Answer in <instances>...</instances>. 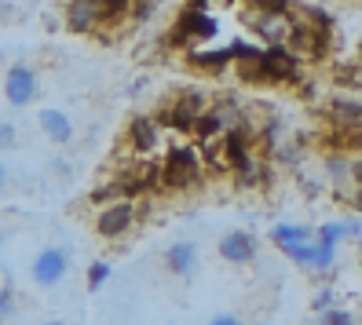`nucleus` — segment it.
<instances>
[{"label":"nucleus","instance_id":"obj_9","mask_svg":"<svg viewBox=\"0 0 362 325\" xmlns=\"http://www.w3.org/2000/svg\"><path fill=\"white\" fill-rule=\"evenodd\" d=\"M326 121H329L333 132H355V128H362V102H355V99H329Z\"/></svg>","mask_w":362,"mask_h":325},{"label":"nucleus","instance_id":"obj_24","mask_svg":"<svg viewBox=\"0 0 362 325\" xmlns=\"http://www.w3.org/2000/svg\"><path fill=\"white\" fill-rule=\"evenodd\" d=\"M11 311H15V296H11V289H0V321L11 318Z\"/></svg>","mask_w":362,"mask_h":325},{"label":"nucleus","instance_id":"obj_21","mask_svg":"<svg viewBox=\"0 0 362 325\" xmlns=\"http://www.w3.org/2000/svg\"><path fill=\"white\" fill-rule=\"evenodd\" d=\"M318 325H355V314H351V311H337V307H329Z\"/></svg>","mask_w":362,"mask_h":325},{"label":"nucleus","instance_id":"obj_20","mask_svg":"<svg viewBox=\"0 0 362 325\" xmlns=\"http://www.w3.org/2000/svg\"><path fill=\"white\" fill-rule=\"evenodd\" d=\"M238 81H245V84H264L260 59H245V62H238Z\"/></svg>","mask_w":362,"mask_h":325},{"label":"nucleus","instance_id":"obj_15","mask_svg":"<svg viewBox=\"0 0 362 325\" xmlns=\"http://www.w3.org/2000/svg\"><path fill=\"white\" fill-rule=\"evenodd\" d=\"M62 18H66V30L88 33V30H95V4L92 0H74V4H66Z\"/></svg>","mask_w":362,"mask_h":325},{"label":"nucleus","instance_id":"obj_29","mask_svg":"<svg viewBox=\"0 0 362 325\" xmlns=\"http://www.w3.org/2000/svg\"><path fill=\"white\" fill-rule=\"evenodd\" d=\"M11 15V8H4V4H0V18H8Z\"/></svg>","mask_w":362,"mask_h":325},{"label":"nucleus","instance_id":"obj_11","mask_svg":"<svg viewBox=\"0 0 362 325\" xmlns=\"http://www.w3.org/2000/svg\"><path fill=\"white\" fill-rule=\"evenodd\" d=\"M267 237H271V242L279 245L282 252H293V249L311 245V242H315V230H311V227H300V223H279Z\"/></svg>","mask_w":362,"mask_h":325},{"label":"nucleus","instance_id":"obj_22","mask_svg":"<svg viewBox=\"0 0 362 325\" xmlns=\"http://www.w3.org/2000/svg\"><path fill=\"white\" fill-rule=\"evenodd\" d=\"M106 278H110V264H92L88 267V289H99Z\"/></svg>","mask_w":362,"mask_h":325},{"label":"nucleus","instance_id":"obj_1","mask_svg":"<svg viewBox=\"0 0 362 325\" xmlns=\"http://www.w3.org/2000/svg\"><path fill=\"white\" fill-rule=\"evenodd\" d=\"M202 176H205L202 154H198L194 146H187V143L173 146V150L165 154V161H161V183L173 187V190H190V187H198Z\"/></svg>","mask_w":362,"mask_h":325},{"label":"nucleus","instance_id":"obj_8","mask_svg":"<svg viewBox=\"0 0 362 325\" xmlns=\"http://www.w3.org/2000/svg\"><path fill=\"white\" fill-rule=\"evenodd\" d=\"M257 237H252L249 230H230L220 237V256L227 259V264H252L257 259Z\"/></svg>","mask_w":362,"mask_h":325},{"label":"nucleus","instance_id":"obj_3","mask_svg":"<svg viewBox=\"0 0 362 325\" xmlns=\"http://www.w3.org/2000/svg\"><path fill=\"white\" fill-rule=\"evenodd\" d=\"M260 70H264V84H296L300 81V59H296L286 45H271L260 52Z\"/></svg>","mask_w":362,"mask_h":325},{"label":"nucleus","instance_id":"obj_4","mask_svg":"<svg viewBox=\"0 0 362 325\" xmlns=\"http://www.w3.org/2000/svg\"><path fill=\"white\" fill-rule=\"evenodd\" d=\"M220 33V23L212 15H198V11H180V18L173 23V33H168V45L187 48L190 40H209Z\"/></svg>","mask_w":362,"mask_h":325},{"label":"nucleus","instance_id":"obj_25","mask_svg":"<svg viewBox=\"0 0 362 325\" xmlns=\"http://www.w3.org/2000/svg\"><path fill=\"white\" fill-rule=\"evenodd\" d=\"M129 15L136 18V23H143V18H151V15H154V4H146V0H143V4H136Z\"/></svg>","mask_w":362,"mask_h":325},{"label":"nucleus","instance_id":"obj_7","mask_svg":"<svg viewBox=\"0 0 362 325\" xmlns=\"http://www.w3.org/2000/svg\"><path fill=\"white\" fill-rule=\"evenodd\" d=\"M136 223V205L132 201H114V205H106L99 212V220H95V230L103 237H121V234H129V227Z\"/></svg>","mask_w":362,"mask_h":325},{"label":"nucleus","instance_id":"obj_6","mask_svg":"<svg viewBox=\"0 0 362 325\" xmlns=\"http://www.w3.org/2000/svg\"><path fill=\"white\" fill-rule=\"evenodd\" d=\"M4 95L11 106H30L37 95V73L26 66V62H15L4 77Z\"/></svg>","mask_w":362,"mask_h":325},{"label":"nucleus","instance_id":"obj_19","mask_svg":"<svg viewBox=\"0 0 362 325\" xmlns=\"http://www.w3.org/2000/svg\"><path fill=\"white\" fill-rule=\"evenodd\" d=\"M340 237H344V227H340V223H326V227H318V230H315V245H322V249H337Z\"/></svg>","mask_w":362,"mask_h":325},{"label":"nucleus","instance_id":"obj_26","mask_svg":"<svg viewBox=\"0 0 362 325\" xmlns=\"http://www.w3.org/2000/svg\"><path fill=\"white\" fill-rule=\"evenodd\" d=\"M348 179L355 183V190H362V161H351V168H348Z\"/></svg>","mask_w":362,"mask_h":325},{"label":"nucleus","instance_id":"obj_17","mask_svg":"<svg viewBox=\"0 0 362 325\" xmlns=\"http://www.w3.org/2000/svg\"><path fill=\"white\" fill-rule=\"evenodd\" d=\"M132 11L129 0H106V4H95V30H114L117 23H124Z\"/></svg>","mask_w":362,"mask_h":325},{"label":"nucleus","instance_id":"obj_31","mask_svg":"<svg viewBox=\"0 0 362 325\" xmlns=\"http://www.w3.org/2000/svg\"><path fill=\"white\" fill-rule=\"evenodd\" d=\"M0 242H4V227H0Z\"/></svg>","mask_w":362,"mask_h":325},{"label":"nucleus","instance_id":"obj_27","mask_svg":"<svg viewBox=\"0 0 362 325\" xmlns=\"http://www.w3.org/2000/svg\"><path fill=\"white\" fill-rule=\"evenodd\" d=\"M209 325H242V321L234 318V314H216V318H212Z\"/></svg>","mask_w":362,"mask_h":325},{"label":"nucleus","instance_id":"obj_23","mask_svg":"<svg viewBox=\"0 0 362 325\" xmlns=\"http://www.w3.org/2000/svg\"><path fill=\"white\" fill-rule=\"evenodd\" d=\"M15 143H18V132H15V124H11V121H0V146L8 150V146H15Z\"/></svg>","mask_w":362,"mask_h":325},{"label":"nucleus","instance_id":"obj_5","mask_svg":"<svg viewBox=\"0 0 362 325\" xmlns=\"http://www.w3.org/2000/svg\"><path fill=\"white\" fill-rule=\"evenodd\" d=\"M66 271H70V256H66V249H40L37 256H33V264H30V278L37 281L40 289H52V285H59L62 278H66Z\"/></svg>","mask_w":362,"mask_h":325},{"label":"nucleus","instance_id":"obj_18","mask_svg":"<svg viewBox=\"0 0 362 325\" xmlns=\"http://www.w3.org/2000/svg\"><path fill=\"white\" fill-rule=\"evenodd\" d=\"M322 143L329 150H344V154H351V150H362V128H355V132H329L322 136Z\"/></svg>","mask_w":362,"mask_h":325},{"label":"nucleus","instance_id":"obj_16","mask_svg":"<svg viewBox=\"0 0 362 325\" xmlns=\"http://www.w3.org/2000/svg\"><path fill=\"white\" fill-rule=\"evenodd\" d=\"M40 128H45V136L59 146L70 143V136H74V121L62 110H40Z\"/></svg>","mask_w":362,"mask_h":325},{"label":"nucleus","instance_id":"obj_13","mask_svg":"<svg viewBox=\"0 0 362 325\" xmlns=\"http://www.w3.org/2000/svg\"><path fill=\"white\" fill-rule=\"evenodd\" d=\"M165 264H168V271L180 274V278L194 274V267H198V249H194V242H176V245H168Z\"/></svg>","mask_w":362,"mask_h":325},{"label":"nucleus","instance_id":"obj_30","mask_svg":"<svg viewBox=\"0 0 362 325\" xmlns=\"http://www.w3.org/2000/svg\"><path fill=\"white\" fill-rule=\"evenodd\" d=\"M45 325H62V321H55V318H52V321H45Z\"/></svg>","mask_w":362,"mask_h":325},{"label":"nucleus","instance_id":"obj_2","mask_svg":"<svg viewBox=\"0 0 362 325\" xmlns=\"http://www.w3.org/2000/svg\"><path fill=\"white\" fill-rule=\"evenodd\" d=\"M205 110V99L198 92H180L158 110V128H173V132H194V121Z\"/></svg>","mask_w":362,"mask_h":325},{"label":"nucleus","instance_id":"obj_10","mask_svg":"<svg viewBox=\"0 0 362 325\" xmlns=\"http://www.w3.org/2000/svg\"><path fill=\"white\" fill-rule=\"evenodd\" d=\"M129 143H132L136 154H154V150H158V121L146 117V114L132 117V124H129Z\"/></svg>","mask_w":362,"mask_h":325},{"label":"nucleus","instance_id":"obj_28","mask_svg":"<svg viewBox=\"0 0 362 325\" xmlns=\"http://www.w3.org/2000/svg\"><path fill=\"white\" fill-rule=\"evenodd\" d=\"M4 176H8V168H4V161H0V187H4Z\"/></svg>","mask_w":362,"mask_h":325},{"label":"nucleus","instance_id":"obj_12","mask_svg":"<svg viewBox=\"0 0 362 325\" xmlns=\"http://www.w3.org/2000/svg\"><path fill=\"white\" fill-rule=\"evenodd\" d=\"M227 110L223 106H212V110H202L198 114V121H194V136L202 139V143H212V139H220L223 132H227Z\"/></svg>","mask_w":362,"mask_h":325},{"label":"nucleus","instance_id":"obj_14","mask_svg":"<svg viewBox=\"0 0 362 325\" xmlns=\"http://www.w3.org/2000/svg\"><path fill=\"white\" fill-rule=\"evenodd\" d=\"M230 52L223 48V52H187V66L190 70H198V73H223L227 66H230Z\"/></svg>","mask_w":362,"mask_h":325}]
</instances>
